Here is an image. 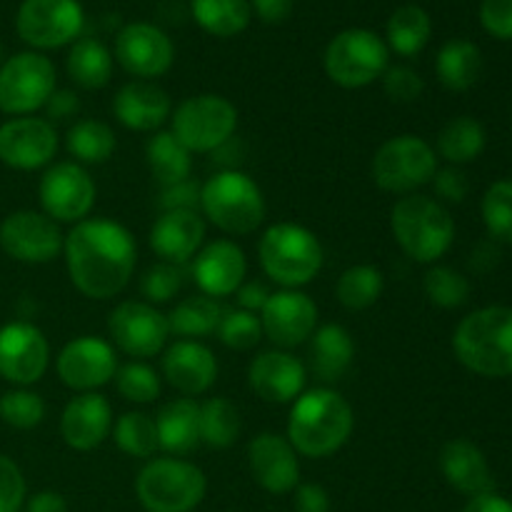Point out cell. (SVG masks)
<instances>
[{"label": "cell", "mask_w": 512, "mask_h": 512, "mask_svg": "<svg viewBox=\"0 0 512 512\" xmlns=\"http://www.w3.org/2000/svg\"><path fill=\"white\" fill-rule=\"evenodd\" d=\"M63 253L70 283L93 300H108L123 293L138 263V245L130 230L105 218L75 223L65 235Z\"/></svg>", "instance_id": "obj_1"}, {"label": "cell", "mask_w": 512, "mask_h": 512, "mask_svg": "<svg viewBox=\"0 0 512 512\" xmlns=\"http://www.w3.org/2000/svg\"><path fill=\"white\" fill-rule=\"evenodd\" d=\"M355 415L348 400L330 388L305 390L293 400L288 415V440L305 458H328L350 440Z\"/></svg>", "instance_id": "obj_2"}, {"label": "cell", "mask_w": 512, "mask_h": 512, "mask_svg": "<svg viewBox=\"0 0 512 512\" xmlns=\"http://www.w3.org/2000/svg\"><path fill=\"white\" fill-rule=\"evenodd\" d=\"M455 358L475 375H512V308L490 305L465 315L453 333Z\"/></svg>", "instance_id": "obj_3"}, {"label": "cell", "mask_w": 512, "mask_h": 512, "mask_svg": "<svg viewBox=\"0 0 512 512\" xmlns=\"http://www.w3.org/2000/svg\"><path fill=\"white\" fill-rule=\"evenodd\" d=\"M395 243L415 263L430 265L443 258L455 240L453 215L440 200L428 195H403L390 210Z\"/></svg>", "instance_id": "obj_4"}, {"label": "cell", "mask_w": 512, "mask_h": 512, "mask_svg": "<svg viewBox=\"0 0 512 512\" xmlns=\"http://www.w3.org/2000/svg\"><path fill=\"white\" fill-rule=\"evenodd\" d=\"M260 268L283 290H298L323 270V245L318 235L298 223H275L258 243Z\"/></svg>", "instance_id": "obj_5"}, {"label": "cell", "mask_w": 512, "mask_h": 512, "mask_svg": "<svg viewBox=\"0 0 512 512\" xmlns=\"http://www.w3.org/2000/svg\"><path fill=\"white\" fill-rule=\"evenodd\" d=\"M200 210L228 235H250L263 225V190L243 170H220L200 188Z\"/></svg>", "instance_id": "obj_6"}, {"label": "cell", "mask_w": 512, "mask_h": 512, "mask_svg": "<svg viewBox=\"0 0 512 512\" xmlns=\"http://www.w3.org/2000/svg\"><path fill=\"white\" fill-rule=\"evenodd\" d=\"M208 480L198 465L180 458H155L135 480V493L148 512H193L203 503Z\"/></svg>", "instance_id": "obj_7"}, {"label": "cell", "mask_w": 512, "mask_h": 512, "mask_svg": "<svg viewBox=\"0 0 512 512\" xmlns=\"http://www.w3.org/2000/svg\"><path fill=\"white\" fill-rule=\"evenodd\" d=\"M323 65L328 78L340 88H365L390 68V48L373 30L348 28L330 40Z\"/></svg>", "instance_id": "obj_8"}, {"label": "cell", "mask_w": 512, "mask_h": 512, "mask_svg": "<svg viewBox=\"0 0 512 512\" xmlns=\"http://www.w3.org/2000/svg\"><path fill=\"white\" fill-rule=\"evenodd\" d=\"M375 185L385 193L410 195L428 185L438 173V155L420 135H395L385 140L370 165Z\"/></svg>", "instance_id": "obj_9"}, {"label": "cell", "mask_w": 512, "mask_h": 512, "mask_svg": "<svg viewBox=\"0 0 512 512\" xmlns=\"http://www.w3.org/2000/svg\"><path fill=\"white\" fill-rule=\"evenodd\" d=\"M170 133L190 150V153H213L215 148L230 140L238 128V108L228 98L215 93L193 95L183 100L170 115Z\"/></svg>", "instance_id": "obj_10"}, {"label": "cell", "mask_w": 512, "mask_h": 512, "mask_svg": "<svg viewBox=\"0 0 512 512\" xmlns=\"http://www.w3.org/2000/svg\"><path fill=\"white\" fill-rule=\"evenodd\" d=\"M85 28L78 0H23L15 15V30L30 48L55 50L73 45Z\"/></svg>", "instance_id": "obj_11"}, {"label": "cell", "mask_w": 512, "mask_h": 512, "mask_svg": "<svg viewBox=\"0 0 512 512\" xmlns=\"http://www.w3.org/2000/svg\"><path fill=\"white\" fill-rule=\"evenodd\" d=\"M55 93V65L43 53H18L0 65V110L30 115Z\"/></svg>", "instance_id": "obj_12"}, {"label": "cell", "mask_w": 512, "mask_h": 512, "mask_svg": "<svg viewBox=\"0 0 512 512\" xmlns=\"http://www.w3.org/2000/svg\"><path fill=\"white\" fill-rule=\"evenodd\" d=\"M40 205L55 223H80L95 205V183L88 170L75 160H63L45 170L40 178Z\"/></svg>", "instance_id": "obj_13"}, {"label": "cell", "mask_w": 512, "mask_h": 512, "mask_svg": "<svg viewBox=\"0 0 512 512\" xmlns=\"http://www.w3.org/2000/svg\"><path fill=\"white\" fill-rule=\"evenodd\" d=\"M108 333L115 348L130 358H153L170 338L168 315L145 300H125L110 313Z\"/></svg>", "instance_id": "obj_14"}, {"label": "cell", "mask_w": 512, "mask_h": 512, "mask_svg": "<svg viewBox=\"0 0 512 512\" xmlns=\"http://www.w3.org/2000/svg\"><path fill=\"white\" fill-rule=\"evenodd\" d=\"M65 235L45 213L18 210L0 223V248L18 263L43 265L63 253Z\"/></svg>", "instance_id": "obj_15"}, {"label": "cell", "mask_w": 512, "mask_h": 512, "mask_svg": "<svg viewBox=\"0 0 512 512\" xmlns=\"http://www.w3.org/2000/svg\"><path fill=\"white\" fill-rule=\"evenodd\" d=\"M58 378L65 388L75 393H95L108 385L118 373V358L115 348L103 338L95 335H80L70 340L58 355Z\"/></svg>", "instance_id": "obj_16"}, {"label": "cell", "mask_w": 512, "mask_h": 512, "mask_svg": "<svg viewBox=\"0 0 512 512\" xmlns=\"http://www.w3.org/2000/svg\"><path fill=\"white\" fill-rule=\"evenodd\" d=\"M115 60L138 80L160 78L173 68V40L155 23H128L115 38Z\"/></svg>", "instance_id": "obj_17"}, {"label": "cell", "mask_w": 512, "mask_h": 512, "mask_svg": "<svg viewBox=\"0 0 512 512\" xmlns=\"http://www.w3.org/2000/svg\"><path fill=\"white\" fill-rule=\"evenodd\" d=\"M50 363V345L43 330L15 320L0 328V375L8 383L28 388L38 383Z\"/></svg>", "instance_id": "obj_18"}, {"label": "cell", "mask_w": 512, "mask_h": 512, "mask_svg": "<svg viewBox=\"0 0 512 512\" xmlns=\"http://www.w3.org/2000/svg\"><path fill=\"white\" fill-rule=\"evenodd\" d=\"M263 335L278 348H295L318 330V305L303 290H280L260 310Z\"/></svg>", "instance_id": "obj_19"}, {"label": "cell", "mask_w": 512, "mask_h": 512, "mask_svg": "<svg viewBox=\"0 0 512 512\" xmlns=\"http://www.w3.org/2000/svg\"><path fill=\"white\" fill-rule=\"evenodd\" d=\"M58 130L45 118H13L0 128V160L15 170H38L53 163Z\"/></svg>", "instance_id": "obj_20"}, {"label": "cell", "mask_w": 512, "mask_h": 512, "mask_svg": "<svg viewBox=\"0 0 512 512\" xmlns=\"http://www.w3.org/2000/svg\"><path fill=\"white\" fill-rule=\"evenodd\" d=\"M248 465L255 483L273 495L293 493L300 485V460L288 438L260 433L248 445Z\"/></svg>", "instance_id": "obj_21"}, {"label": "cell", "mask_w": 512, "mask_h": 512, "mask_svg": "<svg viewBox=\"0 0 512 512\" xmlns=\"http://www.w3.org/2000/svg\"><path fill=\"white\" fill-rule=\"evenodd\" d=\"M245 275H248V260H245L243 248L235 245L233 240H213L195 255V285L208 298L218 300L233 295L245 283Z\"/></svg>", "instance_id": "obj_22"}, {"label": "cell", "mask_w": 512, "mask_h": 512, "mask_svg": "<svg viewBox=\"0 0 512 512\" xmlns=\"http://www.w3.org/2000/svg\"><path fill=\"white\" fill-rule=\"evenodd\" d=\"M308 370L288 350H268L260 353L248 368V383L265 403H293L305 393Z\"/></svg>", "instance_id": "obj_23"}, {"label": "cell", "mask_w": 512, "mask_h": 512, "mask_svg": "<svg viewBox=\"0 0 512 512\" xmlns=\"http://www.w3.org/2000/svg\"><path fill=\"white\" fill-rule=\"evenodd\" d=\"M113 430V408L100 393H78L60 415V435L78 453L100 448Z\"/></svg>", "instance_id": "obj_24"}, {"label": "cell", "mask_w": 512, "mask_h": 512, "mask_svg": "<svg viewBox=\"0 0 512 512\" xmlns=\"http://www.w3.org/2000/svg\"><path fill=\"white\" fill-rule=\"evenodd\" d=\"M205 240V220L198 210H163L150 228V248L163 263H188Z\"/></svg>", "instance_id": "obj_25"}, {"label": "cell", "mask_w": 512, "mask_h": 512, "mask_svg": "<svg viewBox=\"0 0 512 512\" xmlns=\"http://www.w3.org/2000/svg\"><path fill=\"white\" fill-rule=\"evenodd\" d=\"M163 375L185 398L205 393L218 378V360L198 340H178L163 355Z\"/></svg>", "instance_id": "obj_26"}, {"label": "cell", "mask_w": 512, "mask_h": 512, "mask_svg": "<svg viewBox=\"0 0 512 512\" xmlns=\"http://www.w3.org/2000/svg\"><path fill=\"white\" fill-rule=\"evenodd\" d=\"M113 115L128 130L153 133L173 115V103L160 85L150 80H133L115 93Z\"/></svg>", "instance_id": "obj_27"}, {"label": "cell", "mask_w": 512, "mask_h": 512, "mask_svg": "<svg viewBox=\"0 0 512 512\" xmlns=\"http://www.w3.org/2000/svg\"><path fill=\"white\" fill-rule=\"evenodd\" d=\"M440 473L458 493L468 498L495 493V478L485 453L465 438L448 440L440 450Z\"/></svg>", "instance_id": "obj_28"}, {"label": "cell", "mask_w": 512, "mask_h": 512, "mask_svg": "<svg viewBox=\"0 0 512 512\" xmlns=\"http://www.w3.org/2000/svg\"><path fill=\"white\" fill-rule=\"evenodd\" d=\"M160 450L188 455L200 445V405L193 398H175L155 415Z\"/></svg>", "instance_id": "obj_29"}, {"label": "cell", "mask_w": 512, "mask_h": 512, "mask_svg": "<svg viewBox=\"0 0 512 512\" xmlns=\"http://www.w3.org/2000/svg\"><path fill=\"white\" fill-rule=\"evenodd\" d=\"M310 343V368L323 383H335L353 365V335L338 323H328L313 333Z\"/></svg>", "instance_id": "obj_30"}, {"label": "cell", "mask_w": 512, "mask_h": 512, "mask_svg": "<svg viewBox=\"0 0 512 512\" xmlns=\"http://www.w3.org/2000/svg\"><path fill=\"white\" fill-rule=\"evenodd\" d=\"M435 73L438 80L453 93H465L473 88L483 73V55L480 48L470 40H448L435 58Z\"/></svg>", "instance_id": "obj_31"}, {"label": "cell", "mask_w": 512, "mask_h": 512, "mask_svg": "<svg viewBox=\"0 0 512 512\" xmlns=\"http://www.w3.org/2000/svg\"><path fill=\"white\" fill-rule=\"evenodd\" d=\"M70 80L83 90H100L113 78V53L98 38H78L65 60Z\"/></svg>", "instance_id": "obj_32"}, {"label": "cell", "mask_w": 512, "mask_h": 512, "mask_svg": "<svg viewBox=\"0 0 512 512\" xmlns=\"http://www.w3.org/2000/svg\"><path fill=\"white\" fill-rule=\"evenodd\" d=\"M190 155L193 153L170 130H158L145 145V160H148L150 173L163 188L190 178V170H193Z\"/></svg>", "instance_id": "obj_33"}, {"label": "cell", "mask_w": 512, "mask_h": 512, "mask_svg": "<svg viewBox=\"0 0 512 512\" xmlns=\"http://www.w3.org/2000/svg\"><path fill=\"white\" fill-rule=\"evenodd\" d=\"M485 128L480 120L470 118V115H458V118L448 120L438 133V155L448 160L450 165H465L480 158L485 150Z\"/></svg>", "instance_id": "obj_34"}, {"label": "cell", "mask_w": 512, "mask_h": 512, "mask_svg": "<svg viewBox=\"0 0 512 512\" xmlns=\"http://www.w3.org/2000/svg\"><path fill=\"white\" fill-rule=\"evenodd\" d=\"M190 13L205 33L215 38H233L250 25V0H190Z\"/></svg>", "instance_id": "obj_35"}, {"label": "cell", "mask_w": 512, "mask_h": 512, "mask_svg": "<svg viewBox=\"0 0 512 512\" xmlns=\"http://www.w3.org/2000/svg\"><path fill=\"white\" fill-rule=\"evenodd\" d=\"M65 145L68 153L73 155L75 163L85 165H103L113 158L118 140H115L113 128L103 120L85 118L70 125L68 135H65Z\"/></svg>", "instance_id": "obj_36"}, {"label": "cell", "mask_w": 512, "mask_h": 512, "mask_svg": "<svg viewBox=\"0 0 512 512\" xmlns=\"http://www.w3.org/2000/svg\"><path fill=\"white\" fill-rule=\"evenodd\" d=\"M223 305L208 295H190V298L180 300L168 315L170 333L180 335L185 340L203 338V335L218 333V325L223 320Z\"/></svg>", "instance_id": "obj_37"}, {"label": "cell", "mask_w": 512, "mask_h": 512, "mask_svg": "<svg viewBox=\"0 0 512 512\" xmlns=\"http://www.w3.org/2000/svg\"><path fill=\"white\" fill-rule=\"evenodd\" d=\"M388 48L403 58H413L428 45L433 35V20L420 5H400L388 18Z\"/></svg>", "instance_id": "obj_38"}, {"label": "cell", "mask_w": 512, "mask_h": 512, "mask_svg": "<svg viewBox=\"0 0 512 512\" xmlns=\"http://www.w3.org/2000/svg\"><path fill=\"white\" fill-rule=\"evenodd\" d=\"M385 278L375 265H350L335 283L338 303L348 310H368L380 300Z\"/></svg>", "instance_id": "obj_39"}, {"label": "cell", "mask_w": 512, "mask_h": 512, "mask_svg": "<svg viewBox=\"0 0 512 512\" xmlns=\"http://www.w3.org/2000/svg\"><path fill=\"white\" fill-rule=\"evenodd\" d=\"M240 438V413L228 398H210L200 405V443L230 448Z\"/></svg>", "instance_id": "obj_40"}, {"label": "cell", "mask_w": 512, "mask_h": 512, "mask_svg": "<svg viewBox=\"0 0 512 512\" xmlns=\"http://www.w3.org/2000/svg\"><path fill=\"white\" fill-rule=\"evenodd\" d=\"M113 438L115 445L130 458H150L160 448L155 418L138 410L120 415L118 423L113 425Z\"/></svg>", "instance_id": "obj_41"}, {"label": "cell", "mask_w": 512, "mask_h": 512, "mask_svg": "<svg viewBox=\"0 0 512 512\" xmlns=\"http://www.w3.org/2000/svg\"><path fill=\"white\" fill-rule=\"evenodd\" d=\"M423 290L433 305L443 310L463 308L470 300V283L463 273L448 265H433L423 278Z\"/></svg>", "instance_id": "obj_42"}, {"label": "cell", "mask_w": 512, "mask_h": 512, "mask_svg": "<svg viewBox=\"0 0 512 512\" xmlns=\"http://www.w3.org/2000/svg\"><path fill=\"white\" fill-rule=\"evenodd\" d=\"M480 210L490 238L512 245V180H498L490 185Z\"/></svg>", "instance_id": "obj_43"}, {"label": "cell", "mask_w": 512, "mask_h": 512, "mask_svg": "<svg viewBox=\"0 0 512 512\" xmlns=\"http://www.w3.org/2000/svg\"><path fill=\"white\" fill-rule=\"evenodd\" d=\"M115 385H118V393L125 400L138 405L155 403L160 395V375L150 365L140 363V360H133V363H125L123 368H118Z\"/></svg>", "instance_id": "obj_44"}, {"label": "cell", "mask_w": 512, "mask_h": 512, "mask_svg": "<svg viewBox=\"0 0 512 512\" xmlns=\"http://www.w3.org/2000/svg\"><path fill=\"white\" fill-rule=\"evenodd\" d=\"M0 418H3V423H8L10 428L30 430L35 428V425L43 423L45 403L38 393H33V390H8V393L0 398Z\"/></svg>", "instance_id": "obj_45"}, {"label": "cell", "mask_w": 512, "mask_h": 512, "mask_svg": "<svg viewBox=\"0 0 512 512\" xmlns=\"http://www.w3.org/2000/svg\"><path fill=\"white\" fill-rule=\"evenodd\" d=\"M218 335L220 343L228 345L230 350H250L263 340V325H260L258 313L230 310V313H223Z\"/></svg>", "instance_id": "obj_46"}, {"label": "cell", "mask_w": 512, "mask_h": 512, "mask_svg": "<svg viewBox=\"0 0 512 512\" xmlns=\"http://www.w3.org/2000/svg\"><path fill=\"white\" fill-rule=\"evenodd\" d=\"M180 288H183V270L173 263L153 265L140 283V290L150 305L170 303L180 293Z\"/></svg>", "instance_id": "obj_47"}, {"label": "cell", "mask_w": 512, "mask_h": 512, "mask_svg": "<svg viewBox=\"0 0 512 512\" xmlns=\"http://www.w3.org/2000/svg\"><path fill=\"white\" fill-rule=\"evenodd\" d=\"M383 90L393 103H415L423 95L425 83L418 70L408 65H390L383 73Z\"/></svg>", "instance_id": "obj_48"}, {"label": "cell", "mask_w": 512, "mask_h": 512, "mask_svg": "<svg viewBox=\"0 0 512 512\" xmlns=\"http://www.w3.org/2000/svg\"><path fill=\"white\" fill-rule=\"evenodd\" d=\"M25 505V478L18 465L0 455V512H20Z\"/></svg>", "instance_id": "obj_49"}, {"label": "cell", "mask_w": 512, "mask_h": 512, "mask_svg": "<svg viewBox=\"0 0 512 512\" xmlns=\"http://www.w3.org/2000/svg\"><path fill=\"white\" fill-rule=\"evenodd\" d=\"M480 23L493 38L512 40V0H483Z\"/></svg>", "instance_id": "obj_50"}, {"label": "cell", "mask_w": 512, "mask_h": 512, "mask_svg": "<svg viewBox=\"0 0 512 512\" xmlns=\"http://www.w3.org/2000/svg\"><path fill=\"white\" fill-rule=\"evenodd\" d=\"M435 185V193L445 203H463L468 195V175L458 168V165H448V168H438L435 178L430 180Z\"/></svg>", "instance_id": "obj_51"}, {"label": "cell", "mask_w": 512, "mask_h": 512, "mask_svg": "<svg viewBox=\"0 0 512 512\" xmlns=\"http://www.w3.org/2000/svg\"><path fill=\"white\" fill-rule=\"evenodd\" d=\"M160 208L163 210H198L200 208V185L193 180H183L163 188L160 193Z\"/></svg>", "instance_id": "obj_52"}, {"label": "cell", "mask_w": 512, "mask_h": 512, "mask_svg": "<svg viewBox=\"0 0 512 512\" xmlns=\"http://www.w3.org/2000/svg\"><path fill=\"white\" fill-rule=\"evenodd\" d=\"M295 512H330V495L323 485L303 483L295 488Z\"/></svg>", "instance_id": "obj_53"}, {"label": "cell", "mask_w": 512, "mask_h": 512, "mask_svg": "<svg viewBox=\"0 0 512 512\" xmlns=\"http://www.w3.org/2000/svg\"><path fill=\"white\" fill-rule=\"evenodd\" d=\"M45 110H48L50 123H55V120H70L80 110V98L73 90L55 88V93L45 103Z\"/></svg>", "instance_id": "obj_54"}, {"label": "cell", "mask_w": 512, "mask_h": 512, "mask_svg": "<svg viewBox=\"0 0 512 512\" xmlns=\"http://www.w3.org/2000/svg\"><path fill=\"white\" fill-rule=\"evenodd\" d=\"M250 8L255 10V15L263 23L278 25L290 18V13L295 8V0H250Z\"/></svg>", "instance_id": "obj_55"}, {"label": "cell", "mask_w": 512, "mask_h": 512, "mask_svg": "<svg viewBox=\"0 0 512 512\" xmlns=\"http://www.w3.org/2000/svg\"><path fill=\"white\" fill-rule=\"evenodd\" d=\"M235 293H238L240 310H248V313H260V310L265 308V303L270 300V295H273L263 283H260V280L243 283Z\"/></svg>", "instance_id": "obj_56"}, {"label": "cell", "mask_w": 512, "mask_h": 512, "mask_svg": "<svg viewBox=\"0 0 512 512\" xmlns=\"http://www.w3.org/2000/svg\"><path fill=\"white\" fill-rule=\"evenodd\" d=\"M23 512H68V503L55 490H40L33 498L25 500Z\"/></svg>", "instance_id": "obj_57"}, {"label": "cell", "mask_w": 512, "mask_h": 512, "mask_svg": "<svg viewBox=\"0 0 512 512\" xmlns=\"http://www.w3.org/2000/svg\"><path fill=\"white\" fill-rule=\"evenodd\" d=\"M463 512H512V503L500 498L498 493H488L478 495V498H470V503L465 505Z\"/></svg>", "instance_id": "obj_58"}, {"label": "cell", "mask_w": 512, "mask_h": 512, "mask_svg": "<svg viewBox=\"0 0 512 512\" xmlns=\"http://www.w3.org/2000/svg\"><path fill=\"white\" fill-rule=\"evenodd\" d=\"M5 63V50H3V43H0V65Z\"/></svg>", "instance_id": "obj_59"}]
</instances>
